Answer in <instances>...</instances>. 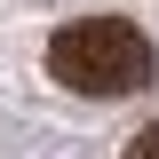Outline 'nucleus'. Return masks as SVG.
Instances as JSON below:
<instances>
[{"instance_id": "obj_1", "label": "nucleus", "mask_w": 159, "mask_h": 159, "mask_svg": "<svg viewBox=\"0 0 159 159\" xmlns=\"http://www.w3.org/2000/svg\"><path fill=\"white\" fill-rule=\"evenodd\" d=\"M48 72L80 96H127L151 80V40L127 16H80L48 40Z\"/></svg>"}, {"instance_id": "obj_2", "label": "nucleus", "mask_w": 159, "mask_h": 159, "mask_svg": "<svg viewBox=\"0 0 159 159\" xmlns=\"http://www.w3.org/2000/svg\"><path fill=\"white\" fill-rule=\"evenodd\" d=\"M127 159H159V119H151V127H135V143H127Z\"/></svg>"}]
</instances>
